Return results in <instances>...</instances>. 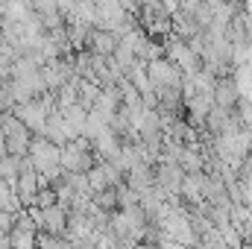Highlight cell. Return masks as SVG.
<instances>
[{
    "label": "cell",
    "instance_id": "5",
    "mask_svg": "<svg viewBox=\"0 0 252 249\" xmlns=\"http://www.w3.org/2000/svg\"><path fill=\"white\" fill-rule=\"evenodd\" d=\"M121 44V35L115 30H103V27H94L91 30V38H88V50L94 53H103V56H112Z\"/></svg>",
    "mask_w": 252,
    "mask_h": 249
},
{
    "label": "cell",
    "instance_id": "3",
    "mask_svg": "<svg viewBox=\"0 0 252 249\" xmlns=\"http://www.w3.org/2000/svg\"><path fill=\"white\" fill-rule=\"evenodd\" d=\"M97 153L94 150H85V147H76L73 141L62 147V167L67 173H88L94 164H97Z\"/></svg>",
    "mask_w": 252,
    "mask_h": 249
},
{
    "label": "cell",
    "instance_id": "6",
    "mask_svg": "<svg viewBox=\"0 0 252 249\" xmlns=\"http://www.w3.org/2000/svg\"><path fill=\"white\" fill-rule=\"evenodd\" d=\"M35 235L38 232H30V229H12L9 232V241H12V247H35Z\"/></svg>",
    "mask_w": 252,
    "mask_h": 249
},
{
    "label": "cell",
    "instance_id": "1",
    "mask_svg": "<svg viewBox=\"0 0 252 249\" xmlns=\"http://www.w3.org/2000/svg\"><path fill=\"white\" fill-rule=\"evenodd\" d=\"M30 161H32V167H35L41 176H47L50 182L64 173L62 147H59L56 141H50L47 135H32V144H30Z\"/></svg>",
    "mask_w": 252,
    "mask_h": 249
},
{
    "label": "cell",
    "instance_id": "2",
    "mask_svg": "<svg viewBox=\"0 0 252 249\" xmlns=\"http://www.w3.org/2000/svg\"><path fill=\"white\" fill-rule=\"evenodd\" d=\"M50 112H53V109H50L41 97L24 100V103H18V106H15V115L30 126L35 135H41V132H44V124H47V115H50Z\"/></svg>",
    "mask_w": 252,
    "mask_h": 249
},
{
    "label": "cell",
    "instance_id": "4",
    "mask_svg": "<svg viewBox=\"0 0 252 249\" xmlns=\"http://www.w3.org/2000/svg\"><path fill=\"white\" fill-rule=\"evenodd\" d=\"M241 97H244V91H241V85L232 79V73H229V76H217V85H214V103H217V106L235 109V106L241 103Z\"/></svg>",
    "mask_w": 252,
    "mask_h": 249
}]
</instances>
